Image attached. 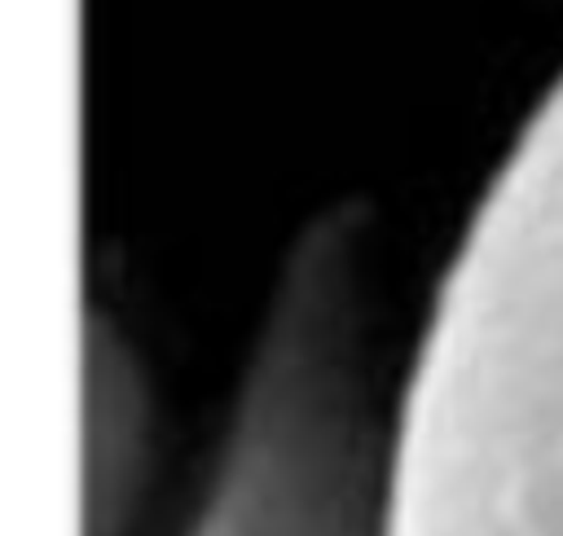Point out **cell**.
Returning a JSON list of instances; mask_svg holds the SVG:
<instances>
[{
    "label": "cell",
    "mask_w": 563,
    "mask_h": 536,
    "mask_svg": "<svg viewBox=\"0 0 563 536\" xmlns=\"http://www.w3.org/2000/svg\"><path fill=\"white\" fill-rule=\"evenodd\" d=\"M189 536H383L378 448L330 409H255L224 431Z\"/></svg>",
    "instance_id": "6da1fadb"
},
{
    "label": "cell",
    "mask_w": 563,
    "mask_h": 536,
    "mask_svg": "<svg viewBox=\"0 0 563 536\" xmlns=\"http://www.w3.org/2000/svg\"><path fill=\"white\" fill-rule=\"evenodd\" d=\"M132 382L136 378L128 369V351L114 338L92 343V431H101V444H92V532L119 527L136 470L141 400Z\"/></svg>",
    "instance_id": "7a4b0ae2"
}]
</instances>
